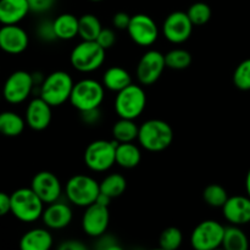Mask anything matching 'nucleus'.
Listing matches in <instances>:
<instances>
[{"instance_id":"1","label":"nucleus","mask_w":250,"mask_h":250,"mask_svg":"<svg viewBox=\"0 0 250 250\" xmlns=\"http://www.w3.org/2000/svg\"><path fill=\"white\" fill-rule=\"evenodd\" d=\"M138 142L146 150L158 153L167 149L173 141L172 127L164 120L151 119L139 126Z\"/></svg>"},{"instance_id":"2","label":"nucleus","mask_w":250,"mask_h":250,"mask_svg":"<svg viewBox=\"0 0 250 250\" xmlns=\"http://www.w3.org/2000/svg\"><path fill=\"white\" fill-rule=\"evenodd\" d=\"M104 97L105 87L103 83L93 78H84L73 84L68 102L75 109L82 112L100 107Z\"/></svg>"},{"instance_id":"3","label":"nucleus","mask_w":250,"mask_h":250,"mask_svg":"<svg viewBox=\"0 0 250 250\" xmlns=\"http://www.w3.org/2000/svg\"><path fill=\"white\" fill-rule=\"evenodd\" d=\"M75 82L70 73L54 71L46 76L41 85V97L51 106H60L70 100Z\"/></svg>"},{"instance_id":"4","label":"nucleus","mask_w":250,"mask_h":250,"mask_svg":"<svg viewBox=\"0 0 250 250\" xmlns=\"http://www.w3.org/2000/svg\"><path fill=\"white\" fill-rule=\"evenodd\" d=\"M44 203L31 187L20 188L11 194V214L22 222H34L41 219Z\"/></svg>"},{"instance_id":"5","label":"nucleus","mask_w":250,"mask_h":250,"mask_svg":"<svg viewBox=\"0 0 250 250\" xmlns=\"http://www.w3.org/2000/svg\"><path fill=\"white\" fill-rule=\"evenodd\" d=\"M65 193L68 202L76 207L87 208L97 202L100 193V186L88 175L72 176L65 186Z\"/></svg>"},{"instance_id":"6","label":"nucleus","mask_w":250,"mask_h":250,"mask_svg":"<svg viewBox=\"0 0 250 250\" xmlns=\"http://www.w3.org/2000/svg\"><path fill=\"white\" fill-rule=\"evenodd\" d=\"M105 51L97 41H82L71 51V65L80 72H93L104 63Z\"/></svg>"},{"instance_id":"7","label":"nucleus","mask_w":250,"mask_h":250,"mask_svg":"<svg viewBox=\"0 0 250 250\" xmlns=\"http://www.w3.org/2000/svg\"><path fill=\"white\" fill-rule=\"evenodd\" d=\"M146 105V95L138 84H129L117 92L115 98V111L121 119L136 120L143 114Z\"/></svg>"},{"instance_id":"8","label":"nucleus","mask_w":250,"mask_h":250,"mask_svg":"<svg viewBox=\"0 0 250 250\" xmlns=\"http://www.w3.org/2000/svg\"><path fill=\"white\" fill-rule=\"evenodd\" d=\"M117 142L98 139L85 148L84 164L89 170L104 172L116 164Z\"/></svg>"},{"instance_id":"9","label":"nucleus","mask_w":250,"mask_h":250,"mask_svg":"<svg viewBox=\"0 0 250 250\" xmlns=\"http://www.w3.org/2000/svg\"><path fill=\"white\" fill-rule=\"evenodd\" d=\"M225 227L215 220L200 222L190 234V244L197 250H214L222 247Z\"/></svg>"},{"instance_id":"10","label":"nucleus","mask_w":250,"mask_h":250,"mask_svg":"<svg viewBox=\"0 0 250 250\" xmlns=\"http://www.w3.org/2000/svg\"><path fill=\"white\" fill-rule=\"evenodd\" d=\"M34 87V78L23 70L15 71L7 77L2 88V95L10 104H21L31 95Z\"/></svg>"},{"instance_id":"11","label":"nucleus","mask_w":250,"mask_h":250,"mask_svg":"<svg viewBox=\"0 0 250 250\" xmlns=\"http://www.w3.org/2000/svg\"><path fill=\"white\" fill-rule=\"evenodd\" d=\"M166 67L165 54L159 50H148L137 65V80L143 85H151L161 77Z\"/></svg>"},{"instance_id":"12","label":"nucleus","mask_w":250,"mask_h":250,"mask_svg":"<svg viewBox=\"0 0 250 250\" xmlns=\"http://www.w3.org/2000/svg\"><path fill=\"white\" fill-rule=\"evenodd\" d=\"M127 32L132 41L139 46L153 45L159 37L158 24L146 14H137L131 16V22Z\"/></svg>"},{"instance_id":"13","label":"nucleus","mask_w":250,"mask_h":250,"mask_svg":"<svg viewBox=\"0 0 250 250\" xmlns=\"http://www.w3.org/2000/svg\"><path fill=\"white\" fill-rule=\"evenodd\" d=\"M193 27L187 12L173 11L164 21L163 33L170 43L182 44L192 36Z\"/></svg>"},{"instance_id":"14","label":"nucleus","mask_w":250,"mask_h":250,"mask_svg":"<svg viewBox=\"0 0 250 250\" xmlns=\"http://www.w3.org/2000/svg\"><path fill=\"white\" fill-rule=\"evenodd\" d=\"M110 212L109 207L93 203L85 208V211L82 216V229L87 236L93 238H99L104 236L109 227Z\"/></svg>"},{"instance_id":"15","label":"nucleus","mask_w":250,"mask_h":250,"mask_svg":"<svg viewBox=\"0 0 250 250\" xmlns=\"http://www.w3.org/2000/svg\"><path fill=\"white\" fill-rule=\"evenodd\" d=\"M31 188L43 200L44 204H50L60 199L62 186L58 176L50 171H41L32 178Z\"/></svg>"},{"instance_id":"16","label":"nucleus","mask_w":250,"mask_h":250,"mask_svg":"<svg viewBox=\"0 0 250 250\" xmlns=\"http://www.w3.org/2000/svg\"><path fill=\"white\" fill-rule=\"evenodd\" d=\"M29 43L28 34L17 24H2L0 28V49L7 54L23 53Z\"/></svg>"},{"instance_id":"17","label":"nucleus","mask_w":250,"mask_h":250,"mask_svg":"<svg viewBox=\"0 0 250 250\" xmlns=\"http://www.w3.org/2000/svg\"><path fill=\"white\" fill-rule=\"evenodd\" d=\"M51 105H49L42 97L34 98L31 100L26 109L24 120L26 124L34 131H43L50 125L51 117Z\"/></svg>"},{"instance_id":"18","label":"nucleus","mask_w":250,"mask_h":250,"mask_svg":"<svg viewBox=\"0 0 250 250\" xmlns=\"http://www.w3.org/2000/svg\"><path fill=\"white\" fill-rule=\"evenodd\" d=\"M222 214L231 225H247L250 222V198L247 195L229 197L222 207Z\"/></svg>"},{"instance_id":"19","label":"nucleus","mask_w":250,"mask_h":250,"mask_svg":"<svg viewBox=\"0 0 250 250\" xmlns=\"http://www.w3.org/2000/svg\"><path fill=\"white\" fill-rule=\"evenodd\" d=\"M72 209L66 203L59 200L50 203L48 207L44 208L42 220L44 225L50 229H62L67 227L72 221Z\"/></svg>"},{"instance_id":"20","label":"nucleus","mask_w":250,"mask_h":250,"mask_svg":"<svg viewBox=\"0 0 250 250\" xmlns=\"http://www.w3.org/2000/svg\"><path fill=\"white\" fill-rule=\"evenodd\" d=\"M29 11L28 0H0V23L17 24Z\"/></svg>"},{"instance_id":"21","label":"nucleus","mask_w":250,"mask_h":250,"mask_svg":"<svg viewBox=\"0 0 250 250\" xmlns=\"http://www.w3.org/2000/svg\"><path fill=\"white\" fill-rule=\"evenodd\" d=\"M53 236L45 229H33L24 233L20 241L22 250H49L53 247Z\"/></svg>"},{"instance_id":"22","label":"nucleus","mask_w":250,"mask_h":250,"mask_svg":"<svg viewBox=\"0 0 250 250\" xmlns=\"http://www.w3.org/2000/svg\"><path fill=\"white\" fill-rule=\"evenodd\" d=\"M53 27L56 38L71 41L78 36L80 19L72 14H61L53 21Z\"/></svg>"},{"instance_id":"23","label":"nucleus","mask_w":250,"mask_h":250,"mask_svg":"<svg viewBox=\"0 0 250 250\" xmlns=\"http://www.w3.org/2000/svg\"><path fill=\"white\" fill-rule=\"evenodd\" d=\"M103 84L111 92H120L132 84V77L128 71L120 66L109 67L103 75Z\"/></svg>"},{"instance_id":"24","label":"nucleus","mask_w":250,"mask_h":250,"mask_svg":"<svg viewBox=\"0 0 250 250\" xmlns=\"http://www.w3.org/2000/svg\"><path fill=\"white\" fill-rule=\"evenodd\" d=\"M142 160L141 149L133 144L119 143L116 146V164L124 168H133L139 165Z\"/></svg>"},{"instance_id":"25","label":"nucleus","mask_w":250,"mask_h":250,"mask_svg":"<svg viewBox=\"0 0 250 250\" xmlns=\"http://www.w3.org/2000/svg\"><path fill=\"white\" fill-rule=\"evenodd\" d=\"M26 120L14 111L0 112V133L6 137H17L23 132Z\"/></svg>"},{"instance_id":"26","label":"nucleus","mask_w":250,"mask_h":250,"mask_svg":"<svg viewBox=\"0 0 250 250\" xmlns=\"http://www.w3.org/2000/svg\"><path fill=\"white\" fill-rule=\"evenodd\" d=\"M139 126H137L134 120L121 119L112 126V136L117 143H128L138 138Z\"/></svg>"},{"instance_id":"27","label":"nucleus","mask_w":250,"mask_h":250,"mask_svg":"<svg viewBox=\"0 0 250 250\" xmlns=\"http://www.w3.org/2000/svg\"><path fill=\"white\" fill-rule=\"evenodd\" d=\"M222 247L226 250H247L249 248V239L239 226L231 225L225 227Z\"/></svg>"},{"instance_id":"28","label":"nucleus","mask_w":250,"mask_h":250,"mask_svg":"<svg viewBox=\"0 0 250 250\" xmlns=\"http://www.w3.org/2000/svg\"><path fill=\"white\" fill-rule=\"evenodd\" d=\"M102 29V22L95 15L85 14L80 17L78 36L82 41H97Z\"/></svg>"},{"instance_id":"29","label":"nucleus","mask_w":250,"mask_h":250,"mask_svg":"<svg viewBox=\"0 0 250 250\" xmlns=\"http://www.w3.org/2000/svg\"><path fill=\"white\" fill-rule=\"evenodd\" d=\"M99 186L100 192L112 199L124 194L127 188V181L120 173H110L99 183Z\"/></svg>"},{"instance_id":"30","label":"nucleus","mask_w":250,"mask_h":250,"mask_svg":"<svg viewBox=\"0 0 250 250\" xmlns=\"http://www.w3.org/2000/svg\"><path fill=\"white\" fill-rule=\"evenodd\" d=\"M166 67L172 70H185L192 63V55L188 50L176 48L165 54Z\"/></svg>"},{"instance_id":"31","label":"nucleus","mask_w":250,"mask_h":250,"mask_svg":"<svg viewBox=\"0 0 250 250\" xmlns=\"http://www.w3.org/2000/svg\"><path fill=\"white\" fill-rule=\"evenodd\" d=\"M203 198H204V202L210 207L222 208L229 199V194L222 186L212 183V185L205 187L204 192H203Z\"/></svg>"},{"instance_id":"32","label":"nucleus","mask_w":250,"mask_h":250,"mask_svg":"<svg viewBox=\"0 0 250 250\" xmlns=\"http://www.w3.org/2000/svg\"><path fill=\"white\" fill-rule=\"evenodd\" d=\"M183 242V234L177 227H167L164 229L159 238V246L163 250H176Z\"/></svg>"},{"instance_id":"33","label":"nucleus","mask_w":250,"mask_h":250,"mask_svg":"<svg viewBox=\"0 0 250 250\" xmlns=\"http://www.w3.org/2000/svg\"><path fill=\"white\" fill-rule=\"evenodd\" d=\"M187 14L194 26H204L211 19V9L209 5L202 1L190 5Z\"/></svg>"},{"instance_id":"34","label":"nucleus","mask_w":250,"mask_h":250,"mask_svg":"<svg viewBox=\"0 0 250 250\" xmlns=\"http://www.w3.org/2000/svg\"><path fill=\"white\" fill-rule=\"evenodd\" d=\"M233 83L238 89L250 90V58L242 61L233 72Z\"/></svg>"},{"instance_id":"35","label":"nucleus","mask_w":250,"mask_h":250,"mask_svg":"<svg viewBox=\"0 0 250 250\" xmlns=\"http://www.w3.org/2000/svg\"><path fill=\"white\" fill-rule=\"evenodd\" d=\"M97 42L100 46L107 50V49L112 48L116 43V33L111 28H103L98 36Z\"/></svg>"},{"instance_id":"36","label":"nucleus","mask_w":250,"mask_h":250,"mask_svg":"<svg viewBox=\"0 0 250 250\" xmlns=\"http://www.w3.org/2000/svg\"><path fill=\"white\" fill-rule=\"evenodd\" d=\"M56 0H28L29 9L33 12L43 14V12L49 11L54 6Z\"/></svg>"},{"instance_id":"37","label":"nucleus","mask_w":250,"mask_h":250,"mask_svg":"<svg viewBox=\"0 0 250 250\" xmlns=\"http://www.w3.org/2000/svg\"><path fill=\"white\" fill-rule=\"evenodd\" d=\"M129 22H131V16L124 11L116 12L112 16V26L116 29H127Z\"/></svg>"},{"instance_id":"38","label":"nucleus","mask_w":250,"mask_h":250,"mask_svg":"<svg viewBox=\"0 0 250 250\" xmlns=\"http://www.w3.org/2000/svg\"><path fill=\"white\" fill-rule=\"evenodd\" d=\"M39 37L44 41H54V39H58L55 36V32H54L53 22H43L41 24L38 29Z\"/></svg>"},{"instance_id":"39","label":"nucleus","mask_w":250,"mask_h":250,"mask_svg":"<svg viewBox=\"0 0 250 250\" xmlns=\"http://www.w3.org/2000/svg\"><path fill=\"white\" fill-rule=\"evenodd\" d=\"M81 116H82V120L85 122V124H88V125L97 124V122H99V120H100L99 107H98V109L82 111L81 112Z\"/></svg>"},{"instance_id":"40","label":"nucleus","mask_w":250,"mask_h":250,"mask_svg":"<svg viewBox=\"0 0 250 250\" xmlns=\"http://www.w3.org/2000/svg\"><path fill=\"white\" fill-rule=\"evenodd\" d=\"M11 212V195L0 192V216Z\"/></svg>"},{"instance_id":"41","label":"nucleus","mask_w":250,"mask_h":250,"mask_svg":"<svg viewBox=\"0 0 250 250\" xmlns=\"http://www.w3.org/2000/svg\"><path fill=\"white\" fill-rule=\"evenodd\" d=\"M60 250H85L87 247L83 243H81L80 241H76V239H70V241H65L59 246Z\"/></svg>"},{"instance_id":"42","label":"nucleus","mask_w":250,"mask_h":250,"mask_svg":"<svg viewBox=\"0 0 250 250\" xmlns=\"http://www.w3.org/2000/svg\"><path fill=\"white\" fill-rule=\"evenodd\" d=\"M110 202H111V198L107 197V195L104 194V193L102 192L99 193V195H98L97 198V203H99V204L102 205H105V207H109Z\"/></svg>"},{"instance_id":"43","label":"nucleus","mask_w":250,"mask_h":250,"mask_svg":"<svg viewBox=\"0 0 250 250\" xmlns=\"http://www.w3.org/2000/svg\"><path fill=\"white\" fill-rule=\"evenodd\" d=\"M246 189H247V195L250 198V168L247 173V178H246Z\"/></svg>"},{"instance_id":"44","label":"nucleus","mask_w":250,"mask_h":250,"mask_svg":"<svg viewBox=\"0 0 250 250\" xmlns=\"http://www.w3.org/2000/svg\"><path fill=\"white\" fill-rule=\"evenodd\" d=\"M90 1H94V2H99V1H103V0H90Z\"/></svg>"}]
</instances>
